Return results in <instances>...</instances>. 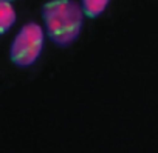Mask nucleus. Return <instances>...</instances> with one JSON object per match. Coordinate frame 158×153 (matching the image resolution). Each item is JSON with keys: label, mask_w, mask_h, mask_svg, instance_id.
Instances as JSON below:
<instances>
[{"label": "nucleus", "mask_w": 158, "mask_h": 153, "mask_svg": "<svg viewBox=\"0 0 158 153\" xmlns=\"http://www.w3.org/2000/svg\"><path fill=\"white\" fill-rule=\"evenodd\" d=\"M8 2H10V0H8Z\"/></svg>", "instance_id": "nucleus-5"}, {"label": "nucleus", "mask_w": 158, "mask_h": 153, "mask_svg": "<svg viewBox=\"0 0 158 153\" xmlns=\"http://www.w3.org/2000/svg\"><path fill=\"white\" fill-rule=\"evenodd\" d=\"M16 22V11L8 0L0 2V31L6 33Z\"/></svg>", "instance_id": "nucleus-3"}, {"label": "nucleus", "mask_w": 158, "mask_h": 153, "mask_svg": "<svg viewBox=\"0 0 158 153\" xmlns=\"http://www.w3.org/2000/svg\"><path fill=\"white\" fill-rule=\"evenodd\" d=\"M84 14V10L73 0H51L42 8L47 33L59 46H67L77 39Z\"/></svg>", "instance_id": "nucleus-1"}, {"label": "nucleus", "mask_w": 158, "mask_h": 153, "mask_svg": "<svg viewBox=\"0 0 158 153\" xmlns=\"http://www.w3.org/2000/svg\"><path fill=\"white\" fill-rule=\"evenodd\" d=\"M44 48V31L42 28L30 22L20 28L11 43V60L19 66H30L37 60Z\"/></svg>", "instance_id": "nucleus-2"}, {"label": "nucleus", "mask_w": 158, "mask_h": 153, "mask_svg": "<svg viewBox=\"0 0 158 153\" xmlns=\"http://www.w3.org/2000/svg\"><path fill=\"white\" fill-rule=\"evenodd\" d=\"M109 0H82V10L89 17H98L104 13Z\"/></svg>", "instance_id": "nucleus-4"}]
</instances>
